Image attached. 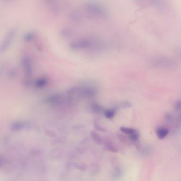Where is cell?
I'll list each match as a JSON object with an SVG mask.
<instances>
[{
  "mask_svg": "<svg viewBox=\"0 0 181 181\" xmlns=\"http://www.w3.org/2000/svg\"><path fill=\"white\" fill-rule=\"evenodd\" d=\"M22 65L26 75L28 76H30L32 73V62L29 57L26 56L22 59Z\"/></svg>",
  "mask_w": 181,
  "mask_h": 181,
  "instance_id": "cell-1",
  "label": "cell"
},
{
  "mask_svg": "<svg viewBox=\"0 0 181 181\" xmlns=\"http://www.w3.org/2000/svg\"><path fill=\"white\" fill-rule=\"evenodd\" d=\"M156 132L157 137L159 139H164V138L168 135L169 133V130L166 128L159 127L156 129Z\"/></svg>",
  "mask_w": 181,
  "mask_h": 181,
  "instance_id": "cell-2",
  "label": "cell"
},
{
  "mask_svg": "<svg viewBox=\"0 0 181 181\" xmlns=\"http://www.w3.org/2000/svg\"><path fill=\"white\" fill-rule=\"evenodd\" d=\"M120 130L122 132L128 134L129 135H131L138 131L137 130H136V129H132V128H127V127H121L120 128Z\"/></svg>",
  "mask_w": 181,
  "mask_h": 181,
  "instance_id": "cell-3",
  "label": "cell"
},
{
  "mask_svg": "<svg viewBox=\"0 0 181 181\" xmlns=\"http://www.w3.org/2000/svg\"><path fill=\"white\" fill-rule=\"evenodd\" d=\"M47 84V80L46 78H41L36 82V86L38 88H42Z\"/></svg>",
  "mask_w": 181,
  "mask_h": 181,
  "instance_id": "cell-4",
  "label": "cell"
},
{
  "mask_svg": "<svg viewBox=\"0 0 181 181\" xmlns=\"http://www.w3.org/2000/svg\"><path fill=\"white\" fill-rule=\"evenodd\" d=\"M115 114V111L113 109H110L105 111V116L108 118H113Z\"/></svg>",
  "mask_w": 181,
  "mask_h": 181,
  "instance_id": "cell-5",
  "label": "cell"
},
{
  "mask_svg": "<svg viewBox=\"0 0 181 181\" xmlns=\"http://www.w3.org/2000/svg\"><path fill=\"white\" fill-rule=\"evenodd\" d=\"M105 146H106V148L107 149L111 151V152H114V153L118 152V149H116V148L111 143H106Z\"/></svg>",
  "mask_w": 181,
  "mask_h": 181,
  "instance_id": "cell-6",
  "label": "cell"
},
{
  "mask_svg": "<svg viewBox=\"0 0 181 181\" xmlns=\"http://www.w3.org/2000/svg\"><path fill=\"white\" fill-rule=\"evenodd\" d=\"M139 133L138 132V131H137L136 132L132 134L131 135H129V138L131 140V141H132L133 142H136L139 139Z\"/></svg>",
  "mask_w": 181,
  "mask_h": 181,
  "instance_id": "cell-7",
  "label": "cell"
},
{
  "mask_svg": "<svg viewBox=\"0 0 181 181\" xmlns=\"http://www.w3.org/2000/svg\"><path fill=\"white\" fill-rule=\"evenodd\" d=\"M91 135L93 136V138L98 143H101L102 141L101 136L98 134L97 133L94 131H93L91 133Z\"/></svg>",
  "mask_w": 181,
  "mask_h": 181,
  "instance_id": "cell-8",
  "label": "cell"
},
{
  "mask_svg": "<svg viewBox=\"0 0 181 181\" xmlns=\"http://www.w3.org/2000/svg\"><path fill=\"white\" fill-rule=\"evenodd\" d=\"M121 175H122L121 170L120 169H116L114 174V177H115V178H118L121 177Z\"/></svg>",
  "mask_w": 181,
  "mask_h": 181,
  "instance_id": "cell-9",
  "label": "cell"
},
{
  "mask_svg": "<svg viewBox=\"0 0 181 181\" xmlns=\"http://www.w3.org/2000/svg\"><path fill=\"white\" fill-rule=\"evenodd\" d=\"M32 38H33V35L31 34H28L26 35V39L28 40V41H30L31 39H32Z\"/></svg>",
  "mask_w": 181,
  "mask_h": 181,
  "instance_id": "cell-10",
  "label": "cell"
},
{
  "mask_svg": "<svg viewBox=\"0 0 181 181\" xmlns=\"http://www.w3.org/2000/svg\"><path fill=\"white\" fill-rule=\"evenodd\" d=\"M176 109H178V110H180L181 109V102H178L176 104Z\"/></svg>",
  "mask_w": 181,
  "mask_h": 181,
  "instance_id": "cell-11",
  "label": "cell"
},
{
  "mask_svg": "<svg viewBox=\"0 0 181 181\" xmlns=\"http://www.w3.org/2000/svg\"><path fill=\"white\" fill-rule=\"evenodd\" d=\"M179 120H180V122L181 123V114L180 116V118H179Z\"/></svg>",
  "mask_w": 181,
  "mask_h": 181,
  "instance_id": "cell-12",
  "label": "cell"
}]
</instances>
